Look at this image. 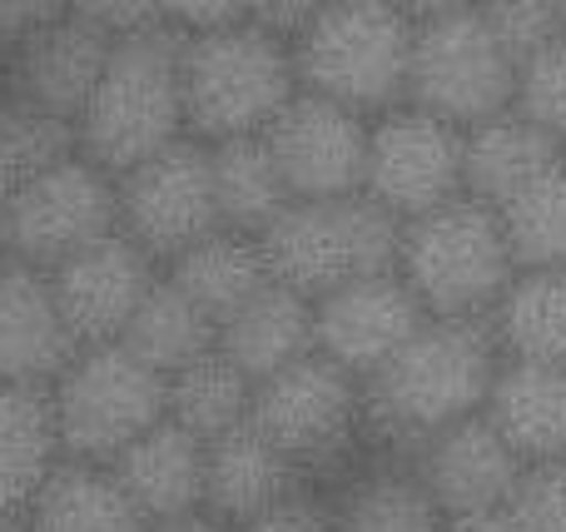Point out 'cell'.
<instances>
[{"mask_svg":"<svg viewBox=\"0 0 566 532\" xmlns=\"http://www.w3.org/2000/svg\"><path fill=\"white\" fill-rule=\"evenodd\" d=\"M239 20H249V0H165V25H175L179 35L239 25Z\"/></svg>","mask_w":566,"mask_h":532,"instance_id":"38","label":"cell"},{"mask_svg":"<svg viewBox=\"0 0 566 532\" xmlns=\"http://www.w3.org/2000/svg\"><path fill=\"white\" fill-rule=\"evenodd\" d=\"M105 468L115 473V483L125 488V498L139 508L145 523L205 513V438L179 428L175 418H159Z\"/></svg>","mask_w":566,"mask_h":532,"instance_id":"20","label":"cell"},{"mask_svg":"<svg viewBox=\"0 0 566 532\" xmlns=\"http://www.w3.org/2000/svg\"><path fill=\"white\" fill-rule=\"evenodd\" d=\"M60 463L55 414L45 388L0 384V513H25Z\"/></svg>","mask_w":566,"mask_h":532,"instance_id":"26","label":"cell"},{"mask_svg":"<svg viewBox=\"0 0 566 532\" xmlns=\"http://www.w3.org/2000/svg\"><path fill=\"white\" fill-rule=\"evenodd\" d=\"M442 532H517L507 523V513H478V518H452Z\"/></svg>","mask_w":566,"mask_h":532,"instance_id":"42","label":"cell"},{"mask_svg":"<svg viewBox=\"0 0 566 532\" xmlns=\"http://www.w3.org/2000/svg\"><path fill=\"white\" fill-rule=\"evenodd\" d=\"M472 6H478L482 25L492 30V40H497L517 65L527 55H537L547 40L562 35V15L552 0H472Z\"/></svg>","mask_w":566,"mask_h":532,"instance_id":"36","label":"cell"},{"mask_svg":"<svg viewBox=\"0 0 566 532\" xmlns=\"http://www.w3.org/2000/svg\"><path fill=\"white\" fill-rule=\"evenodd\" d=\"M119 234L139 244L149 259H175L189 244L219 229L214 179H209V145L195 135H179L175 145L155 149L135 169L115 175Z\"/></svg>","mask_w":566,"mask_h":532,"instance_id":"11","label":"cell"},{"mask_svg":"<svg viewBox=\"0 0 566 532\" xmlns=\"http://www.w3.org/2000/svg\"><path fill=\"white\" fill-rule=\"evenodd\" d=\"M552 6H557V15H562V30H566V0H552Z\"/></svg>","mask_w":566,"mask_h":532,"instance_id":"47","label":"cell"},{"mask_svg":"<svg viewBox=\"0 0 566 532\" xmlns=\"http://www.w3.org/2000/svg\"><path fill=\"white\" fill-rule=\"evenodd\" d=\"M488 319H422L408 344L363 378V424L388 444L422 448L432 434L482 414L497 378Z\"/></svg>","mask_w":566,"mask_h":532,"instance_id":"1","label":"cell"},{"mask_svg":"<svg viewBox=\"0 0 566 532\" xmlns=\"http://www.w3.org/2000/svg\"><path fill=\"white\" fill-rule=\"evenodd\" d=\"M566 149L527 115L502 109L492 119L462 129V195L502 209L517 189H527L547 165H557Z\"/></svg>","mask_w":566,"mask_h":532,"instance_id":"22","label":"cell"},{"mask_svg":"<svg viewBox=\"0 0 566 532\" xmlns=\"http://www.w3.org/2000/svg\"><path fill=\"white\" fill-rule=\"evenodd\" d=\"M298 478L303 468L289 453H279L254 424H239L205 444V513L239 528L298 498Z\"/></svg>","mask_w":566,"mask_h":532,"instance_id":"19","label":"cell"},{"mask_svg":"<svg viewBox=\"0 0 566 532\" xmlns=\"http://www.w3.org/2000/svg\"><path fill=\"white\" fill-rule=\"evenodd\" d=\"M165 404L179 428H189L195 438H219L229 428L249 424V404H254V378L239 364H229L219 354V344L209 354H199L195 364H185L179 374L165 378Z\"/></svg>","mask_w":566,"mask_h":532,"instance_id":"30","label":"cell"},{"mask_svg":"<svg viewBox=\"0 0 566 532\" xmlns=\"http://www.w3.org/2000/svg\"><path fill=\"white\" fill-rule=\"evenodd\" d=\"M502 513L517 532H566V458L522 463Z\"/></svg>","mask_w":566,"mask_h":532,"instance_id":"35","label":"cell"},{"mask_svg":"<svg viewBox=\"0 0 566 532\" xmlns=\"http://www.w3.org/2000/svg\"><path fill=\"white\" fill-rule=\"evenodd\" d=\"M422 319L428 314L412 299V289L402 284L398 269L348 279V284L313 299V354L333 358L363 384L382 358H392L408 344V334Z\"/></svg>","mask_w":566,"mask_h":532,"instance_id":"14","label":"cell"},{"mask_svg":"<svg viewBox=\"0 0 566 532\" xmlns=\"http://www.w3.org/2000/svg\"><path fill=\"white\" fill-rule=\"evenodd\" d=\"M422 488L432 493V503L442 508V518H478V513H502L512 483L522 473V458L507 448V438L488 424V414H472L462 424L432 434L418 448Z\"/></svg>","mask_w":566,"mask_h":532,"instance_id":"16","label":"cell"},{"mask_svg":"<svg viewBox=\"0 0 566 532\" xmlns=\"http://www.w3.org/2000/svg\"><path fill=\"white\" fill-rule=\"evenodd\" d=\"M155 279H159L155 259L139 244H129L119 229L50 269L55 304H60V314H65V328L75 334L80 348L119 344V334H125V324L135 319V309L145 304V294L155 289Z\"/></svg>","mask_w":566,"mask_h":532,"instance_id":"15","label":"cell"},{"mask_svg":"<svg viewBox=\"0 0 566 532\" xmlns=\"http://www.w3.org/2000/svg\"><path fill=\"white\" fill-rule=\"evenodd\" d=\"M488 328L502 358H566V269H517Z\"/></svg>","mask_w":566,"mask_h":532,"instance_id":"28","label":"cell"},{"mask_svg":"<svg viewBox=\"0 0 566 532\" xmlns=\"http://www.w3.org/2000/svg\"><path fill=\"white\" fill-rule=\"evenodd\" d=\"M149 532H229V528L214 523L209 513H189V518H169V523H149Z\"/></svg>","mask_w":566,"mask_h":532,"instance_id":"43","label":"cell"},{"mask_svg":"<svg viewBox=\"0 0 566 532\" xmlns=\"http://www.w3.org/2000/svg\"><path fill=\"white\" fill-rule=\"evenodd\" d=\"M214 344L229 364H239L259 384V378L279 374L293 358L313 354V299L279 284V279H269L254 299H244L219 324Z\"/></svg>","mask_w":566,"mask_h":532,"instance_id":"23","label":"cell"},{"mask_svg":"<svg viewBox=\"0 0 566 532\" xmlns=\"http://www.w3.org/2000/svg\"><path fill=\"white\" fill-rule=\"evenodd\" d=\"M185 35L175 25L135 30L109 45V60L75 115V145L105 175H125L155 149L175 145L185 129Z\"/></svg>","mask_w":566,"mask_h":532,"instance_id":"2","label":"cell"},{"mask_svg":"<svg viewBox=\"0 0 566 532\" xmlns=\"http://www.w3.org/2000/svg\"><path fill=\"white\" fill-rule=\"evenodd\" d=\"M115 175L90 165L85 155H70L50 169L15 179L0 215V254L35 269H55L85 244L115 234Z\"/></svg>","mask_w":566,"mask_h":532,"instance_id":"9","label":"cell"},{"mask_svg":"<svg viewBox=\"0 0 566 532\" xmlns=\"http://www.w3.org/2000/svg\"><path fill=\"white\" fill-rule=\"evenodd\" d=\"M0 532H30L25 528V513H0Z\"/></svg>","mask_w":566,"mask_h":532,"instance_id":"46","label":"cell"},{"mask_svg":"<svg viewBox=\"0 0 566 532\" xmlns=\"http://www.w3.org/2000/svg\"><path fill=\"white\" fill-rule=\"evenodd\" d=\"M179 80H185V129L205 145L264 135L269 119L298 95L293 45L254 20L185 35Z\"/></svg>","mask_w":566,"mask_h":532,"instance_id":"3","label":"cell"},{"mask_svg":"<svg viewBox=\"0 0 566 532\" xmlns=\"http://www.w3.org/2000/svg\"><path fill=\"white\" fill-rule=\"evenodd\" d=\"M482 414L522 463L566 458V358H502Z\"/></svg>","mask_w":566,"mask_h":532,"instance_id":"21","label":"cell"},{"mask_svg":"<svg viewBox=\"0 0 566 532\" xmlns=\"http://www.w3.org/2000/svg\"><path fill=\"white\" fill-rule=\"evenodd\" d=\"M65 10H70L65 0H0V45L15 50L20 40L45 30L50 20H60Z\"/></svg>","mask_w":566,"mask_h":532,"instance_id":"40","label":"cell"},{"mask_svg":"<svg viewBox=\"0 0 566 532\" xmlns=\"http://www.w3.org/2000/svg\"><path fill=\"white\" fill-rule=\"evenodd\" d=\"M363 195L388 215L418 219L462 195V129L418 105H392L368 125Z\"/></svg>","mask_w":566,"mask_h":532,"instance_id":"12","label":"cell"},{"mask_svg":"<svg viewBox=\"0 0 566 532\" xmlns=\"http://www.w3.org/2000/svg\"><path fill=\"white\" fill-rule=\"evenodd\" d=\"M402 10H408L412 20H428V15H448V10H462L472 6V0H398Z\"/></svg>","mask_w":566,"mask_h":532,"instance_id":"44","label":"cell"},{"mask_svg":"<svg viewBox=\"0 0 566 532\" xmlns=\"http://www.w3.org/2000/svg\"><path fill=\"white\" fill-rule=\"evenodd\" d=\"M55 414L60 458L75 463H115L139 434L169 414L165 374L139 364L125 344L75 348L60 378L45 388Z\"/></svg>","mask_w":566,"mask_h":532,"instance_id":"7","label":"cell"},{"mask_svg":"<svg viewBox=\"0 0 566 532\" xmlns=\"http://www.w3.org/2000/svg\"><path fill=\"white\" fill-rule=\"evenodd\" d=\"M333 528L338 532H442L448 518L432 503L418 473L408 468H378V473L358 478L333 508Z\"/></svg>","mask_w":566,"mask_h":532,"instance_id":"31","label":"cell"},{"mask_svg":"<svg viewBox=\"0 0 566 532\" xmlns=\"http://www.w3.org/2000/svg\"><path fill=\"white\" fill-rule=\"evenodd\" d=\"M10 189H15V169L0 159V215H6V199H10Z\"/></svg>","mask_w":566,"mask_h":532,"instance_id":"45","label":"cell"},{"mask_svg":"<svg viewBox=\"0 0 566 532\" xmlns=\"http://www.w3.org/2000/svg\"><path fill=\"white\" fill-rule=\"evenodd\" d=\"M229 532H338V528H333L328 508L308 503V498H289V503L269 508V513L249 518V523H239Z\"/></svg>","mask_w":566,"mask_h":532,"instance_id":"39","label":"cell"},{"mask_svg":"<svg viewBox=\"0 0 566 532\" xmlns=\"http://www.w3.org/2000/svg\"><path fill=\"white\" fill-rule=\"evenodd\" d=\"M517 269H566V155L497 209Z\"/></svg>","mask_w":566,"mask_h":532,"instance_id":"32","label":"cell"},{"mask_svg":"<svg viewBox=\"0 0 566 532\" xmlns=\"http://www.w3.org/2000/svg\"><path fill=\"white\" fill-rule=\"evenodd\" d=\"M209 179H214L219 229H239V234L259 239L289 205V185H283L264 135L214 139L209 145Z\"/></svg>","mask_w":566,"mask_h":532,"instance_id":"27","label":"cell"},{"mask_svg":"<svg viewBox=\"0 0 566 532\" xmlns=\"http://www.w3.org/2000/svg\"><path fill=\"white\" fill-rule=\"evenodd\" d=\"M30 532H149L139 508L125 498L105 463L60 458L55 473L25 503Z\"/></svg>","mask_w":566,"mask_h":532,"instance_id":"24","label":"cell"},{"mask_svg":"<svg viewBox=\"0 0 566 532\" xmlns=\"http://www.w3.org/2000/svg\"><path fill=\"white\" fill-rule=\"evenodd\" d=\"M75 348L50 274L0 254V384L50 388Z\"/></svg>","mask_w":566,"mask_h":532,"instance_id":"17","label":"cell"},{"mask_svg":"<svg viewBox=\"0 0 566 532\" xmlns=\"http://www.w3.org/2000/svg\"><path fill=\"white\" fill-rule=\"evenodd\" d=\"M70 155H80V145H75V125L65 115L30 105V100L10 95V90L0 95V159L15 169V179L60 165Z\"/></svg>","mask_w":566,"mask_h":532,"instance_id":"33","label":"cell"},{"mask_svg":"<svg viewBox=\"0 0 566 532\" xmlns=\"http://www.w3.org/2000/svg\"><path fill=\"white\" fill-rule=\"evenodd\" d=\"M418 20L398 0H323V10L289 40L298 90L358 109H392L408 100V65Z\"/></svg>","mask_w":566,"mask_h":532,"instance_id":"4","label":"cell"},{"mask_svg":"<svg viewBox=\"0 0 566 532\" xmlns=\"http://www.w3.org/2000/svg\"><path fill=\"white\" fill-rule=\"evenodd\" d=\"M65 6H70V15L105 30L109 40L165 25V0H65Z\"/></svg>","mask_w":566,"mask_h":532,"instance_id":"37","label":"cell"},{"mask_svg":"<svg viewBox=\"0 0 566 532\" xmlns=\"http://www.w3.org/2000/svg\"><path fill=\"white\" fill-rule=\"evenodd\" d=\"M249 424L303 473L328 468L348 453L363 428V384L333 358L303 354L254 384Z\"/></svg>","mask_w":566,"mask_h":532,"instance_id":"10","label":"cell"},{"mask_svg":"<svg viewBox=\"0 0 566 532\" xmlns=\"http://www.w3.org/2000/svg\"><path fill=\"white\" fill-rule=\"evenodd\" d=\"M402 219L388 215L378 199L338 195V199H289L283 215L259 234L269 279L318 299L328 289L363 274L398 269Z\"/></svg>","mask_w":566,"mask_h":532,"instance_id":"6","label":"cell"},{"mask_svg":"<svg viewBox=\"0 0 566 532\" xmlns=\"http://www.w3.org/2000/svg\"><path fill=\"white\" fill-rule=\"evenodd\" d=\"M169 284L179 294H189L205 309L214 324H224L244 299H254L269 284V264L264 249L254 234H239V229H214L199 244H189L185 254L169 259Z\"/></svg>","mask_w":566,"mask_h":532,"instance_id":"25","label":"cell"},{"mask_svg":"<svg viewBox=\"0 0 566 532\" xmlns=\"http://www.w3.org/2000/svg\"><path fill=\"white\" fill-rule=\"evenodd\" d=\"M512 90H517V60L492 40L478 6L418 20L408 65V105L468 129L478 119L512 109Z\"/></svg>","mask_w":566,"mask_h":532,"instance_id":"8","label":"cell"},{"mask_svg":"<svg viewBox=\"0 0 566 532\" xmlns=\"http://www.w3.org/2000/svg\"><path fill=\"white\" fill-rule=\"evenodd\" d=\"M219 338V324L195 304L189 294H179L165 274L155 279V289L145 294V304L135 309V319L125 324L119 344L149 364L155 374H179L185 364H195L199 354H209Z\"/></svg>","mask_w":566,"mask_h":532,"instance_id":"29","label":"cell"},{"mask_svg":"<svg viewBox=\"0 0 566 532\" xmlns=\"http://www.w3.org/2000/svg\"><path fill=\"white\" fill-rule=\"evenodd\" d=\"M318 10H323V0H249V20L264 25V30H274V35H283V40L298 35Z\"/></svg>","mask_w":566,"mask_h":532,"instance_id":"41","label":"cell"},{"mask_svg":"<svg viewBox=\"0 0 566 532\" xmlns=\"http://www.w3.org/2000/svg\"><path fill=\"white\" fill-rule=\"evenodd\" d=\"M264 145L274 155L289 199H338L363 189L368 165V119L358 109L298 90L269 119Z\"/></svg>","mask_w":566,"mask_h":532,"instance_id":"13","label":"cell"},{"mask_svg":"<svg viewBox=\"0 0 566 532\" xmlns=\"http://www.w3.org/2000/svg\"><path fill=\"white\" fill-rule=\"evenodd\" d=\"M512 109L527 115L537 129H547V135L566 149V30L517 65Z\"/></svg>","mask_w":566,"mask_h":532,"instance_id":"34","label":"cell"},{"mask_svg":"<svg viewBox=\"0 0 566 532\" xmlns=\"http://www.w3.org/2000/svg\"><path fill=\"white\" fill-rule=\"evenodd\" d=\"M398 274L432 319H488L517 259L507 249L502 219L482 199H448L418 219H402Z\"/></svg>","mask_w":566,"mask_h":532,"instance_id":"5","label":"cell"},{"mask_svg":"<svg viewBox=\"0 0 566 532\" xmlns=\"http://www.w3.org/2000/svg\"><path fill=\"white\" fill-rule=\"evenodd\" d=\"M115 40L105 30L85 25L80 15H60L45 30H35L30 40H20L10 50V95L30 100V105H45L55 115H65L75 125V115L85 109L90 90H95L99 70L109 60Z\"/></svg>","mask_w":566,"mask_h":532,"instance_id":"18","label":"cell"}]
</instances>
